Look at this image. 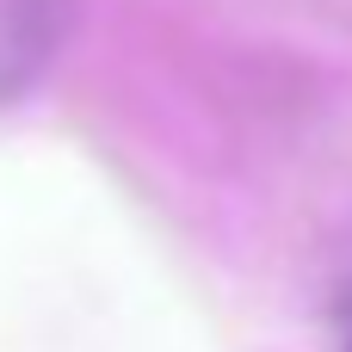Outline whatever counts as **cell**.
Segmentation results:
<instances>
[{"mask_svg":"<svg viewBox=\"0 0 352 352\" xmlns=\"http://www.w3.org/2000/svg\"><path fill=\"white\" fill-rule=\"evenodd\" d=\"M74 0H0V105H12L56 56Z\"/></svg>","mask_w":352,"mask_h":352,"instance_id":"1","label":"cell"},{"mask_svg":"<svg viewBox=\"0 0 352 352\" xmlns=\"http://www.w3.org/2000/svg\"><path fill=\"white\" fill-rule=\"evenodd\" d=\"M340 352H352V297H346V309H340Z\"/></svg>","mask_w":352,"mask_h":352,"instance_id":"2","label":"cell"}]
</instances>
